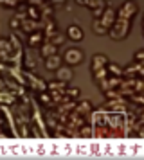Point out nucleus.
I'll use <instances>...</instances> for the list:
<instances>
[{"instance_id":"f257e3e1","label":"nucleus","mask_w":144,"mask_h":160,"mask_svg":"<svg viewBox=\"0 0 144 160\" xmlns=\"http://www.w3.org/2000/svg\"><path fill=\"white\" fill-rule=\"evenodd\" d=\"M126 29H128V22H126V20H119V22L115 23L114 31H112V38H114V40L122 38L126 34Z\"/></svg>"},{"instance_id":"f03ea898","label":"nucleus","mask_w":144,"mask_h":160,"mask_svg":"<svg viewBox=\"0 0 144 160\" xmlns=\"http://www.w3.org/2000/svg\"><path fill=\"white\" fill-rule=\"evenodd\" d=\"M67 61L69 63H78L79 59H81V54H79V51H76V49H72V51H67Z\"/></svg>"},{"instance_id":"7ed1b4c3","label":"nucleus","mask_w":144,"mask_h":160,"mask_svg":"<svg viewBox=\"0 0 144 160\" xmlns=\"http://www.w3.org/2000/svg\"><path fill=\"white\" fill-rule=\"evenodd\" d=\"M133 13H135V6H133V4H126L124 9L119 13V16H121V20H126V18H128L130 15H133Z\"/></svg>"},{"instance_id":"20e7f679","label":"nucleus","mask_w":144,"mask_h":160,"mask_svg":"<svg viewBox=\"0 0 144 160\" xmlns=\"http://www.w3.org/2000/svg\"><path fill=\"white\" fill-rule=\"evenodd\" d=\"M101 23H105L103 27H110V25L114 23V11H112V9H108L106 11V15H105V18H103V22Z\"/></svg>"},{"instance_id":"39448f33","label":"nucleus","mask_w":144,"mask_h":160,"mask_svg":"<svg viewBox=\"0 0 144 160\" xmlns=\"http://www.w3.org/2000/svg\"><path fill=\"white\" fill-rule=\"evenodd\" d=\"M58 78H59L61 81H69L72 78V72L67 70V68H61V70H58Z\"/></svg>"},{"instance_id":"423d86ee","label":"nucleus","mask_w":144,"mask_h":160,"mask_svg":"<svg viewBox=\"0 0 144 160\" xmlns=\"http://www.w3.org/2000/svg\"><path fill=\"white\" fill-rule=\"evenodd\" d=\"M69 36L78 42V40H81V31H79L78 27H69Z\"/></svg>"},{"instance_id":"0eeeda50","label":"nucleus","mask_w":144,"mask_h":160,"mask_svg":"<svg viewBox=\"0 0 144 160\" xmlns=\"http://www.w3.org/2000/svg\"><path fill=\"white\" fill-rule=\"evenodd\" d=\"M59 67V58L58 56H50L47 61V68H58Z\"/></svg>"},{"instance_id":"6e6552de","label":"nucleus","mask_w":144,"mask_h":160,"mask_svg":"<svg viewBox=\"0 0 144 160\" xmlns=\"http://www.w3.org/2000/svg\"><path fill=\"white\" fill-rule=\"evenodd\" d=\"M56 51V49H54V45H45V47H43L42 49V54L43 56H52V52Z\"/></svg>"},{"instance_id":"1a4fd4ad","label":"nucleus","mask_w":144,"mask_h":160,"mask_svg":"<svg viewBox=\"0 0 144 160\" xmlns=\"http://www.w3.org/2000/svg\"><path fill=\"white\" fill-rule=\"evenodd\" d=\"M105 63H106V58H105V56H95V58H94V65H95V68H97L99 65H105Z\"/></svg>"},{"instance_id":"9d476101","label":"nucleus","mask_w":144,"mask_h":160,"mask_svg":"<svg viewBox=\"0 0 144 160\" xmlns=\"http://www.w3.org/2000/svg\"><path fill=\"white\" fill-rule=\"evenodd\" d=\"M50 42H52V45H54V43H61V42H63V38L59 36V34H50Z\"/></svg>"},{"instance_id":"9b49d317","label":"nucleus","mask_w":144,"mask_h":160,"mask_svg":"<svg viewBox=\"0 0 144 160\" xmlns=\"http://www.w3.org/2000/svg\"><path fill=\"white\" fill-rule=\"evenodd\" d=\"M110 124H112V126H121L122 119L121 117H112V119H110Z\"/></svg>"},{"instance_id":"f8f14e48","label":"nucleus","mask_w":144,"mask_h":160,"mask_svg":"<svg viewBox=\"0 0 144 160\" xmlns=\"http://www.w3.org/2000/svg\"><path fill=\"white\" fill-rule=\"evenodd\" d=\"M0 101L2 102H11V101H14V97H11L9 94H2L0 95Z\"/></svg>"},{"instance_id":"ddd939ff","label":"nucleus","mask_w":144,"mask_h":160,"mask_svg":"<svg viewBox=\"0 0 144 160\" xmlns=\"http://www.w3.org/2000/svg\"><path fill=\"white\" fill-rule=\"evenodd\" d=\"M88 108H90V106H88L86 102H83V104H81V106H79V108H78V112H79V113H83V112H86V110H88Z\"/></svg>"},{"instance_id":"4468645a","label":"nucleus","mask_w":144,"mask_h":160,"mask_svg":"<svg viewBox=\"0 0 144 160\" xmlns=\"http://www.w3.org/2000/svg\"><path fill=\"white\" fill-rule=\"evenodd\" d=\"M99 121H103V115H101V113H94V122L97 124Z\"/></svg>"},{"instance_id":"2eb2a0df","label":"nucleus","mask_w":144,"mask_h":160,"mask_svg":"<svg viewBox=\"0 0 144 160\" xmlns=\"http://www.w3.org/2000/svg\"><path fill=\"white\" fill-rule=\"evenodd\" d=\"M94 29H95V32H105V27L99 25V23H95V27H94Z\"/></svg>"},{"instance_id":"dca6fc26","label":"nucleus","mask_w":144,"mask_h":160,"mask_svg":"<svg viewBox=\"0 0 144 160\" xmlns=\"http://www.w3.org/2000/svg\"><path fill=\"white\" fill-rule=\"evenodd\" d=\"M95 76H97V78H103V76H105V70H103V68H95Z\"/></svg>"},{"instance_id":"f3484780","label":"nucleus","mask_w":144,"mask_h":160,"mask_svg":"<svg viewBox=\"0 0 144 160\" xmlns=\"http://www.w3.org/2000/svg\"><path fill=\"white\" fill-rule=\"evenodd\" d=\"M81 133H83V137H90V135H92V131H90V130H86V128H85L83 131H81Z\"/></svg>"},{"instance_id":"a211bd4d","label":"nucleus","mask_w":144,"mask_h":160,"mask_svg":"<svg viewBox=\"0 0 144 160\" xmlns=\"http://www.w3.org/2000/svg\"><path fill=\"white\" fill-rule=\"evenodd\" d=\"M52 88L56 90V88H63V83H52Z\"/></svg>"},{"instance_id":"6ab92c4d","label":"nucleus","mask_w":144,"mask_h":160,"mask_svg":"<svg viewBox=\"0 0 144 160\" xmlns=\"http://www.w3.org/2000/svg\"><path fill=\"white\" fill-rule=\"evenodd\" d=\"M25 29H33V22H29V20H25Z\"/></svg>"},{"instance_id":"aec40b11","label":"nucleus","mask_w":144,"mask_h":160,"mask_svg":"<svg viewBox=\"0 0 144 160\" xmlns=\"http://www.w3.org/2000/svg\"><path fill=\"white\" fill-rule=\"evenodd\" d=\"M67 94H69V95H72V97H74V95H78V90H69Z\"/></svg>"},{"instance_id":"412c9836","label":"nucleus","mask_w":144,"mask_h":160,"mask_svg":"<svg viewBox=\"0 0 144 160\" xmlns=\"http://www.w3.org/2000/svg\"><path fill=\"white\" fill-rule=\"evenodd\" d=\"M38 40H40V36H38V34H34V36H33V40H31V43H36Z\"/></svg>"},{"instance_id":"4be33fe9","label":"nucleus","mask_w":144,"mask_h":160,"mask_svg":"<svg viewBox=\"0 0 144 160\" xmlns=\"http://www.w3.org/2000/svg\"><path fill=\"white\" fill-rule=\"evenodd\" d=\"M11 27H18V20H11Z\"/></svg>"}]
</instances>
